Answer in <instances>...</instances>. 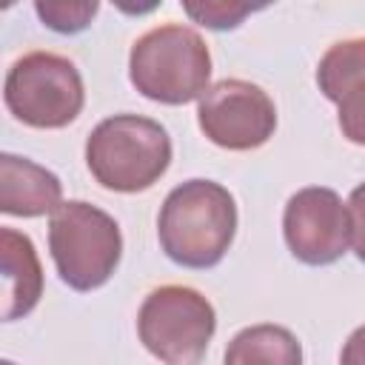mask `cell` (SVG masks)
<instances>
[{
  "label": "cell",
  "mask_w": 365,
  "mask_h": 365,
  "mask_svg": "<svg viewBox=\"0 0 365 365\" xmlns=\"http://www.w3.org/2000/svg\"><path fill=\"white\" fill-rule=\"evenodd\" d=\"M6 108L31 128H63L77 120L86 103L77 66L54 51L23 54L6 74Z\"/></svg>",
  "instance_id": "obj_5"
},
{
  "label": "cell",
  "mask_w": 365,
  "mask_h": 365,
  "mask_svg": "<svg viewBox=\"0 0 365 365\" xmlns=\"http://www.w3.org/2000/svg\"><path fill=\"white\" fill-rule=\"evenodd\" d=\"M48 251L60 279L74 291H94L111 279L123 257V234L103 208L68 200L48 220Z\"/></svg>",
  "instance_id": "obj_4"
},
{
  "label": "cell",
  "mask_w": 365,
  "mask_h": 365,
  "mask_svg": "<svg viewBox=\"0 0 365 365\" xmlns=\"http://www.w3.org/2000/svg\"><path fill=\"white\" fill-rule=\"evenodd\" d=\"M63 205V185L54 171L29 157H0V211L9 217H43Z\"/></svg>",
  "instance_id": "obj_10"
},
{
  "label": "cell",
  "mask_w": 365,
  "mask_h": 365,
  "mask_svg": "<svg viewBox=\"0 0 365 365\" xmlns=\"http://www.w3.org/2000/svg\"><path fill=\"white\" fill-rule=\"evenodd\" d=\"M185 14L214 31H225V29H237L245 14L262 9V6H251V3H237V0H202V3H182Z\"/></svg>",
  "instance_id": "obj_14"
},
{
  "label": "cell",
  "mask_w": 365,
  "mask_h": 365,
  "mask_svg": "<svg viewBox=\"0 0 365 365\" xmlns=\"http://www.w3.org/2000/svg\"><path fill=\"white\" fill-rule=\"evenodd\" d=\"M339 365H365V325H359L342 345Z\"/></svg>",
  "instance_id": "obj_16"
},
{
  "label": "cell",
  "mask_w": 365,
  "mask_h": 365,
  "mask_svg": "<svg viewBox=\"0 0 365 365\" xmlns=\"http://www.w3.org/2000/svg\"><path fill=\"white\" fill-rule=\"evenodd\" d=\"M288 251L305 265H331L351 248L348 205L334 188L308 185L297 191L282 214Z\"/></svg>",
  "instance_id": "obj_8"
},
{
  "label": "cell",
  "mask_w": 365,
  "mask_h": 365,
  "mask_svg": "<svg viewBox=\"0 0 365 365\" xmlns=\"http://www.w3.org/2000/svg\"><path fill=\"white\" fill-rule=\"evenodd\" d=\"M86 165L103 188L137 194L168 171L171 137L151 117L114 114L91 128L86 140Z\"/></svg>",
  "instance_id": "obj_2"
},
{
  "label": "cell",
  "mask_w": 365,
  "mask_h": 365,
  "mask_svg": "<svg viewBox=\"0 0 365 365\" xmlns=\"http://www.w3.org/2000/svg\"><path fill=\"white\" fill-rule=\"evenodd\" d=\"M202 134L228 151H251L271 140L277 128L274 100L248 80H220L208 86L197 106Z\"/></svg>",
  "instance_id": "obj_7"
},
{
  "label": "cell",
  "mask_w": 365,
  "mask_h": 365,
  "mask_svg": "<svg viewBox=\"0 0 365 365\" xmlns=\"http://www.w3.org/2000/svg\"><path fill=\"white\" fill-rule=\"evenodd\" d=\"M234 234V197L214 180H188L171 188L157 217L160 248L182 268L217 265L231 248Z\"/></svg>",
  "instance_id": "obj_1"
},
{
  "label": "cell",
  "mask_w": 365,
  "mask_h": 365,
  "mask_svg": "<svg viewBox=\"0 0 365 365\" xmlns=\"http://www.w3.org/2000/svg\"><path fill=\"white\" fill-rule=\"evenodd\" d=\"M0 365H14V362H0Z\"/></svg>",
  "instance_id": "obj_17"
},
{
  "label": "cell",
  "mask_w": 365,
  "mask_h": 365,
  "mask_svg": "<svg viewBox=\"0 0 365 365\" xmlns=\"http://www.w3.org/2000/svg\"><path fill=\"white\" fill-rule=\"evenodd\" d=\"M128 77L143 97L182 106L208 91L211 54L200 31L177 23L157 26L131 46Z\"/></svg>",
  "instance_id": "obj_3"
},
{
  "label": "cell",
  "mask_w": 365,
  "mask_h": 365,
  "mask_svg": "<svg viewBox=\"0 0 365 365\" xmlns=\"http://www.w3.org/2000/svg\"><path fill=\"white\" fill-rule=\"evenodd\" d=\"M97 9L100 3L94 0H37L34 3V11L43 20V26L60 34H77L88 29Z\"/></svg>",
  "instance_id": "obj_13"
},
{
  "label": "cell",
  "mask_w": 365,
  "mask_h": 365,
  "mask_svg": "<svg viewBox=\"0 0 365 365\" xmlns=\"http://www.w3.org/2000/svg\"><path fill=\"white\" fill-rule=\"evenodd\" d=\"M214 331V305L188 285L154 288L137 314L140 342L165 365H197Z\"/></svg>",
  "instance_id": "obj_6"
},
{
  "label": "cell",
  "mask_w": 365,
  "mask_h": 365,
  "mask_svg": "<svg viewBox=\"0 0 365 365\" xmlns=\"http://www.w3.org/2000/svg\"><path fill=\"white\" fill-rule=\"evenodd\" d=\"M348 220H351V248L359 262H365V182L356 185L348 197Z\"/></svg>",
  "instance_id": "obj_15"
},
{
  "label": "cell",
  "mask_w": 365,
  "mask_h": 365,
  "mask_svg": "<svg viewBox=\"0 0 365 365\" xmlns=\"http://www.w3.org/2000/svg\"><path fill=\"white\" fill-rule=\"evenodd\" d=\"M0 271H3V319L14 322L34 311L43 297V268L34 242L14 231H0Z\"/></svg>",
  "instance_id": "obj_11"
},
{
  "label": "cell",
  "mask_w": 365,
  "mask_h": 365,
  "mask_svg": "<svg viewBox=\"0 0 365 365\" xmlns=\"http://www.w3.org/2000/svg\"><path fill=\"white\" fill-rule=\"evenodd\" d=\"M222 365H302V345L288 328L259 322L228 342Z\"/></svg>",
  "instance_id": "obj_12"
},
{
  "label": "cell",
  "mask_w": 365,
  "mask_h": 365,
  "mask_svg": "<svg viewBox=\"0 0 365 365\" xmlns=\"http://www.w3.org/2000/svg\"><path fill=\"white\" fill-rule=\"evenodd\" d=\"M317 86L336 106L342 137L365 145V37L331 46L317 66Z\"/></svg>",
  "instance_id": "obj_9"
}]
</instances>
